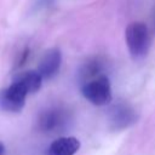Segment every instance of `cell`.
<instances>
[{
    "instance_id": "cell-8",
    "label": "cell",
    "mask_w": 155,
    "mask_h": 155,
    "mask_svg": "<svg viewBox=\"0 0 155 155\" xmlns=\"http://www.w3.org/2000/svg\"><path fill=\"white\" fill-rule=\"evenodd\" d=\"M42 76L39 74L38 70H27L21 74H18L13 81L22 85L28 93H34L40 90L42 85Z\"/></svg>"
},
{
    "instance_id": "cell-3",
    "label": "cell",
    "mask_w": 155,
    "mask_h": 155,
    "mask_svg": "<svg viewBox=\"0 0 155 155\" xmlns=\"http://www.w3.org/2000/svg\"><path fill=\"white\" fill-rule=\"evenodd\" d=\"M27 94V90L13 81L7 88L0 91V109L11 113L21 111L25 104Z\"/></svg>"
},
{
    "instance_id": "cell-4",
    "label": "cell",
    "mask_w": 155,
    "mask_h": 155,
    "mask_svg": "<svg viewBox=\"0 0 155 155\" xmlns=\"http://www.w3.org/2000/svg\"><path fill=\"white\" fill-rule=\"evenodd\" d=\"M68 120L69 117L65 110H62L59 108H50L40 114L38 125L42 132L56 133L63 132V130L68 125Z\"/></svg>"
},
{
    "instance_id": "cell-1",
    "label": "cell",
    "mask_w": 155,
    "mask_h": 155,
    "mask_svg": "<svg viewBox=\"0 0 155 155\" xmlns=\"http://www.w3.org/2000/svg\"><path fill=\"white\" fill-rule=\"evenodd\" d=\"M125 40L127 48L134 59H142L148 54L151 38L148 27L143 22L130 23L125 30Z\"/></svg>"
},
{
    "instance_id": "cell-6",
    "label": "cell",
    "mask_w": 155,
    "mask_h": 155,
    "mask_svg": "<svg viewBox=\"0 0 155 155\" xmlns=\"http://www.w3.org/2000/svg\"><path fill=\"white\" fill-rule=\"evenodd\" d=\"M61 64H62L61 50L52 47L45 51V53L42 54L39 62V65H38V71L42 76V79L48 80L58 74Z\"/></svg>"
},
{
    "instance_id": "cell-9",
    "label": "cell",
    "mask_w": 155,
    "mask_h": 155,
    "mask_svg": "<svg viewBox=\"0 0 155 155\" xmlns=\"http://www.w3.org/2000/svg\"><path fill=\"white\" fill-rule=\"evenodd\" d=\"M103 68H102V63L98 61V59H94V61H91L88 63H86L81 70H80V80H81V84L98 76V75H102Z\"/></svg>"
},
{
    "instance_id": "cell-5",
    "label": "cell",
    "mask_w": 155,
    "mask_h": 155,
    "mask_svg": "<svg viewBox=\"0 0 155 155\" xmlns=\"http://www.w3.org/2000/svg\"><path fill=\"white\" fill-rule=\"evenodd\" d=\"M134 122H137V114L130 104L119 102L109 109V124L113 130H124Z\"/></svg>"
},
{
    "instance_id": "cell-2",
    "label": "cell",
    "mask_w": 155,
    "mask_h": 155,
    "mask_svg": "<svg viewBox=\"0 0 155 155\" xmlns=\"http://www.w3.org/2000/svg\"><path fill=\"white\" fill-rule=\"evenodd\" d=\"M81 93L88 102L98 107L107 105L113 99L111 85L109 78L104 74L81 84Z\"/></svg>"
},
{
    "instance_id": "cell-10",
    "label": "cell",
    "mask_w": 155,
    "mask_h": 155,
    "mask_svg": "<svg viewBox=\"0 0 155 155\" xmlns=\"http://www.w3.org/2000/svg\"><path fill=\"white\" fill-rule=\"evenodd\" d=\"M5 153V147L2 145V143H0V155H4Z\"/></svg>"
},
{
    "instance_id": "cell-7",
    "label": "cell",
    "mask_w": 155,
    "mask_h": 155,
    "mask_svg": "<svg viewBox=\"0 0 155 155\" xmlns=\"http://www.w3.org/2000/svg\"><path fill=\"white\" fill-rule=\"evenodd\" d=\"M80 149V140L75 137H59L46 150V155H75Z\"/></svg>"
}]
</instances>
